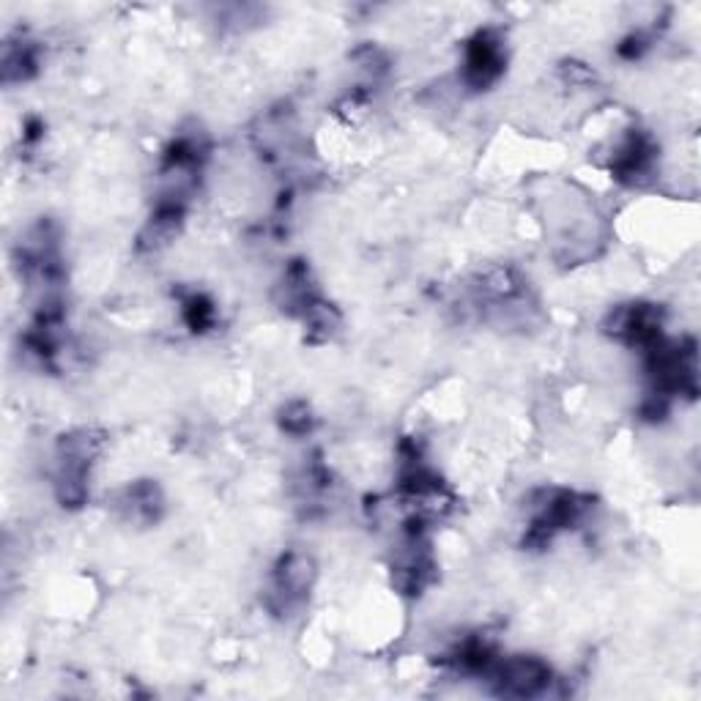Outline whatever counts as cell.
<instances>
[{
    "label": "cell",
    "mask_w": 701,
    "mask_h": 701,
    "mask_svg": "<svg viewBox=\"0 0 701 701\" xmlns=\"http://www.w3.org/2000/svg\"><path fill=\"white\" fill-rule=\"evenodd\" d=\"M282 427H286L288 433H293V436H302V433H310V427H313V414H310V409L304 403H291L286 409V414H282Z\"/></svg>",
    "instance_id": "5b68a950"
},
{
    "label": "cell",
    "mask_w": 701,
    "mask_h": 701,
    "mask_svg": "<svg viewBox=\"0 0 701 701\" xmlns=\"http://www.w3.org/2000/svg\"><path fill=\"white\" fill-rule=\"evenodd\" d=\"M39 69V47L31 41H9L3 50V80L7 83H25Z\"/></svg>",
    "instance_id": "277c9868"
},
{
    "label": "cell",
    "mask_w": 701,
    "mask_h": 701,
    "mask_svg": "<svg viewBox=\"0 0 701 701\" xmlns=\"http://www.w3.org/2000/svg\"><path fill=\"white\" fill-rule=\"evenodd\" d=\"M505 39L499 31L485 28L466 45L463 83L472 90H485L505 74Z\"/></svg>",
    "instance_id": "7a4b0ae2"
},
{
    "label": "cell",
    "mask_w": 701,
    "mask_h": 701,
    "mask_svg": "<svg viewBox=\"0 0 701 701\" xmlns=\"http://www.w3.org/2000/svg\"><path fill=\"white\" fill-rule=\"evenodd\" d=\"M121 510L130 521L135 523H157L159 516H162V491L152 483V480H143V483H132L130 488L121 496Z\"/></svg>",
    "instance_id": "3957f363"
},
{
    "label": "cell",
    "mask_w": 701,
    "mask_h": 701,
    "mask_svg": "<svg viewBox=\"0 0 701 701\" xmlns=\"http://www.w3.org/2000/svg\"><path fill=\"white\" fill-rule=\"evenodd\" d=\"M491 685L499 696H516V699H534V696L548 693L554 682V672L545 661L532 655L499 657L488 672Z\"/></svg>",
    "instance_id": "6da1fadb"
}]
</instances>
